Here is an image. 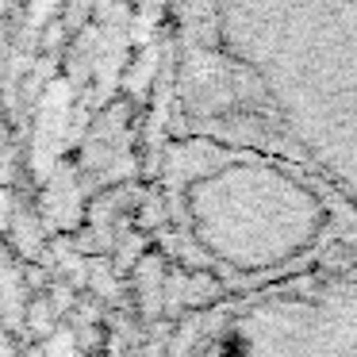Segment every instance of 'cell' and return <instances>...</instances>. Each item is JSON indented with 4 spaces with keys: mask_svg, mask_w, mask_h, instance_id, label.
<instances>
[{
    "mask_svg": "<svg viewBox=\"0 0 357 357\" xmlns=\"http://www.w3.org/2000/svg\"><path fill=\"white\" fill-rule=\"evenodd\" d=\"M177 123L303 165L357 219V0H192Z\"/></svg>",
    "mask_w": 357,
    "mask_h": 357,
    "instance_id": "6da1fadb",
    "label": "cell"
},
{
    "mask_svg": "<svg viewBox=\"0 0 357 357\" xmlns=\"http://www.w3.org/2000/svg\"><path fill=\"white\" fill-rule=\"evenodd\" d=\"M165 173L188 254L238 292L315 269L357 234V219L315 173L265 150L177 139Z\"/></svg>",
    "mask_w": 357,
    "mask_h": 357,
    "instance_id": "7a4b0ae2",
    "label": "cell"
},
{
    "mask_svg": "<svg viewBox=\"0 0 357 357\" xmlns=\"http://www.w3.org/2000/svg\"><path fill=\"white\" fill-rule=\"evenodd\" d=\"M181 357H357V261L246 288L196 323Z\"/></svg>",
    "mask_w": 357,
    "mask_h": 357,
    "instance_id": "3957f363",
    "label": "cell"
}]
</instances>
